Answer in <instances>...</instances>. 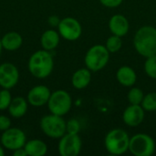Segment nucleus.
<instances>
[{"label":"nucleus","mask_w":156,"mask_h":156,"mask_svg":"<svg viewBox=\"0 0 156 156\" xmlns=\"http://www.w3.org/2000/svg\"><path fill=\"white\" fill-rule=\"evenodd\" d=\"M3 49L7 51H15L21 48L23 44L22 36L16 31H9L1 37Z\"/></svg>","instance_id":"nucleus-15"},{"label":"nucleus","mask_w":156,"mask_h":156,"mask_svg":"<svg viewBox=\"0 0 156 156\" xmlns=\"http://www.w3.org/2000/svg\"><path fill=\"white\" fill-rule=\"evenodd\" d=\"M66 129L68 133L72 134H79L80 131V122L76 119H70L66 122Z\"/></svg>","instance_id":"nucleus-26"},{"label":"nucleus","mask_w":156,"mask_h":156,"mask_svg":"<svg viewBox=\"0 0 156 156\" xmlns=\"http://www.w3.org/2000/svg\"><path fill=\"white\" fill-rule=\"evenodd\" d=\"M2 50H3V47H2V43H1V38H0V57L2 54Z\"/></svg>","instance_id":"nucleus-32"},{"label":"nucleus","mask_w":156,"mask_h":156,"mask_svg":"<svg viewBox=\"0 0 156 156\" xmlns=\"http://www.w3.org/2000/svg\"><path fill=\"white\" fill-rule=\"evenodd\" d=\"M12 154L13 156H27V154L24 147H21V148H18V149L13 151Z\"/></svg>","instance_id":"nucleus-30"},{"label":"nucleus","mask_w":156,"mask_h":156,"mask_svg":"<svg viewBox=\"0 0 156 156\" xmlns=\"http://www.w3.org/2000/svg\"><path fill=\"white\" fill-rule=\"evenodd\" d=\"M82 147V142L79 134L66 133L58 144V154L61 156H77L80 154Z\"/></svg>","instance_id":"nucleus-9"},{"label":"nucleus","mask_w":156,"mask_h":156,"mask_svg":"<svg viewBox=\"0 0 156 156\" xmlns=\"http://www.w3.org/2000/svg\"><path fill=\"white\" fill-rule=\"evenodd\" d=\"M5 155V148L3 147V145L0 144V156Z\"/></svg>","instance_id":"nucleus-31"},{"label":"nucleus","mask_w":156,"mask_h":156,"mask_svg":"<svg viewBox=\"0 0 156 156\" xmlns=\"http://www.w3.org/2000/svg\"><path fill=\"white\" fill-rule=\"evenodd\" d=\"M11 120L5 115H0V131L4 132L11 127Z\"/></svg>","instance_id":"nucleus-27"},{"label":"nucleus","mask_w":156,"mask_h":156,"mask_svg":"<svg viewBox=\"0 0 156 156\" xmlns=\"http://www.w3.org/2000/svg\"><path fill=\"white\" fill-rule=\"evenodd\" d=\"M144 119V110L142 105L131 104L128 106L122 114L123 122L130 127L140 125Z\"/></svg>","instance_id":"nucleus-13"},{"label":"nucleus","mask_w":156,"mask_h":156,"mask_svg":"<svg viewBox=\"0 0 156 156\" xmlns=\"http://www.w3.org/2000/svg\"><path fill=\"white\" fill-rule=\"evenodd\" d=\"M136 51L143 57L148 58L156 54V28L151 26L140 27L133 38Z\"/></svg>","instance_id":"nucleus-2"},{"label":"nucleus","mask_w":156,"mask_h":156,"mask_svg":"<svg viewBox=\"0 0 156 156\" xmlns=\"http://www.w3.org/2000/svg\"><path fill=\"white\" fill-rule=\"evenodd\" d=\"M129 21L128 19L121 14H116L112 16L109 21V28L112 35L119 37L125 36L129 31Z\"/></svg>","instance_id":"nucleus-14"},{"label":"nucleus","mask_w":156,"mask_h":156,"mask_svg":"<svg viewBox=\"0 0 156 156\" xmlns=\"http://www.w3.org/2000/svg\"><path fill=\"white\" fill-rule=\"evenodd\" d=\"M130 137L122 129H113L110 131L104 140L107 152L112 155H121L129 150Z\"/></svg>","instance_id":"nucleus-3"},{"label":"nucleus","mask_w":156,"mask_h":156,"mask_svg":"<svg viewBox=\"0 0 156 156\" xmlns=\"http://www.w3.org/2000/svg\"><path fill=\"white\" fill-rule=\"evenodd\" d=\"M118 82L124 87H132L135 84L137 75L134 69L129 66L121 67L116 73Z\"/></svg>","instance_id":"nucleus-18"},{"label":"nucleus","mask_w":156,"mask_h":156,"mask_svg":"<svg viewBox=\"0 0 156 156\" xmlns=\"http://www.w3.org/2000/svg\"><path fill=\"white\" fill-rule=\"evenodd\" d=\"M91 80V71L88 69H80L76 70L71 78V84L77 90L85 89Z\"/></svg>","instance_id":"nucleus-19"},{"label":"nucleus","mask_w":156,"mask_h":156,"mask_svg":"<svg viewBox=\"0 0 156 156\" xmlns=\"http://www.w3.org/2000/svg\"><path fill=\"white\" fill-rule=\"evenodd\" d=\"M129 151L135 156H151L155 151V143L148 134L137 133L130 138Z\"/></svg>","instance_id":"nucleus-7"},{"label":"nucleus","mask_w":156,"mask_h":156,"mask_svg":"<svg viewBox=\"0 0 156 156\" xmlns=\"http://www.w3.org/2000/svg\"><path fill=\"white\" fill-rule=\"evenodd\" d=\"M47 105L50 113L63 117L70 111L72 107V99L68 91L58 90L51 92Z\"/></svg>","instance_id":"nucleus-6"},{"label":"nucleus","mask_w":156,"mask_h":156,"mask_svg":"<svg viewBox=\"0 0 156 156\" xmlns=\"http://www.w3.org/2000/svg\"><path fill=\"white\" fill-rule=\"evenodd\" d=\"M60 35L54 29H47L40 37V44L43 49L48 51L54 50L59 44Z\"/></svg>","instance_id":"nucleus-17"},{"label":"nucleus","mask_w":156,"mask_h":156,"mask_svg":"<svg viewBox=\"0 0 156 156\" xmlns=\"http://www.w3.org/2000/svg\"><path fill=\"white\" fill-rule=\"evenodd\" d=\"M27 142L26 133L19 128L10 127L3 132L0 137V144L8 151H15L18 148L24 147Z\"/></svg>","instance_id":"nucleus-8"},{"label":"nucleus","mask_w":156,"mask_h":156,"mask_svg":"<svg viewBox=\"0 0 156 156\" xmlns=\"http://www.w3.org/2000/svg\"><path fill=\"white\" fill-rule=\"evenodd\" d=\"M110 52L103 45L92 46L85 55V65L90 71L101 70L109 62Z\"/></svg>","instance_id":"nucleus-5"},{"label":"nucleus","mask_w":156,"mask_h":156,"mask_svg":"<svg viewBox=\"0 0 156 156\" xmlns=\"http://www.w3.org/2000/svg\"><path fill=\"white\" fill-rule=\"evenodd\" d=\"M51 95L50 90L45 85H37L30 89L27 93V100L33 107H42L48 104Z\"/></svg>","instance_id":"nucleus-12"},{"label":"nucleus","mask_w":156,"mask_h":156,"mask_svg":"<svg viewBox=\"0 0 156 156\" xmlns=\"http://www.w3.org/2000/svg\"><path fill=\"white\" fill-rule=\"evenodd\" d=\"M58 32L64 39L75 41L81 36L82 27L80 23L76 18L68 16L60 19V22L58 26Z\"/></svg>","instance_id":"nucleus-10"},{"label":"nucleus","mask_w":156,"mask_h":156,"mask_svg":"<svg viewBox=\"0 0 156 156\" xmlns=\"http://www.w3.org/2000/svg\"><path fill=\"white\" fill-rule=\"evenodd\" d=\"M24 148L28 156H44L48 153V145L39 139L27 141Z\"/></svg>","instance_id":"nucleus-20"},{"label":"nucleus","mask_w":156,"mask_h":156,"mask_svg":"<svg viewBox=\"0 0 156 156\" xmlns=\"http://www.w3.org/2000/svg\"><path fill=\"white\" fill-rule=\"evenodd\" d=\"M144 92L140 88H132L127 95L128 101L130 104H135V105H141L142 101L144 100Z\"/></svg>","instance_id":"nucleus-21"},{"label":"nucleus","mask_w":156,"mask_h":156,"mask_svg":"<svg viewBox=\"0 0 156 156\" xmlns=\"http://www.w3.org/2000/svg\"><path fill=\"white\" fill-rule=\"evenodd\" d=\"M48 22L51 27H58V26L60 22V19L57 16H50L48 19Z\"/></svg>","instance_id":"nucleus-29"},{"label":"nucleus","mask_w":156,"mask_h":156,"mask_svg":"<svg viewBox=\"0 0 156 156\" xmlns=\"http://www.w3.org/2000/svg\"><path fill=\"white\" fill-rule=\"evenodd\" d=\"M123 0H100L102 5L106 7H117L119 6Z\"/></svg>","instance_id":"nucleus-28"},{"label":"nucleus","mask_w":156,"mask_h":156,"mask_svg":"<svg viewBox=\"0 0 156 156\" xmlns=\"http://www.w3.org/2000/svg\"><path fill=\"white\" fill-rule=\"evenodd\" d=\"M30 74L37 79H46L53 71L54 59L50 51L40 49L34 52L27 63Z\"/></svg>","instance_id":"nucleus-1"},{"label":"nucleus","mask_w":156,"mask_h":156,"mask_svg":"<svg viewBox=\"0 0 156 156\" xmlns=\"http://www.w3.org/2000/svg\"><path fill=\"white\" fill-rule=\"evenodd\" d=\"M122 46V38L121 37L119 36H116V35H112L111 36L107 41H106V48L109 50L110 53H115L117 51H119L121 49Z\"/></svg>","instance_id":"nucleus-22"},{"label":"nucleus","mask_w":156,"mask_h":156,"mask_svg":"<svg viewBox=\"0 0 156 156\" xmlns=\"http://www.w3.org/2000/svg\"><path fill=\"white\" fill-rule=\"evenodd\" d=\"M28 101L23 97L17 96L12 99V101L8 107V112L11 117L19 119L22 118L27 112L28 109Z\"/></svg>","instance_id":"nucleus-16"},{"label":"nucleus","mask_w":156,"mask_h":156,"mask_svg":"<svg viewBox=\"0 0 156 156\" xmlns=\"http://www.w3.org/2000/svg\"><path fill=\"white\" fill-rule=\"evenodd\" d=\"M141 105L144 111H147V112L156 111V92H151L145 95L144 97V100Z\"/></svg>","instance_id":"nucleus-23"},{"label":"nucleus","mask_w":156,"mask_h":156,"mask_svg":"<svg viewBox=\"0 0 156 156\" xmlns=\"http://www.w3.org/2000/svg\"><path fill=\"white\" fill-rule=\"evenodd\" d=\"M12 95L9 90L2 89L0 90V111H5L8 109L11 101H12Z\"/></svg>","instance_id":"nucleus-25"},{"label":"nucleus","mask_w":156,"mask_h":156,"mask_svg":"<svg viewBox=\"0 0 156 156\" xmlns=\"http://www.w3.org/2000/svg\"><path fill=\"white\" fill-rule=\"evenodd\" d=\"M144 70L150 78L156 80V54L146 58V61L144 63Z\"/></svg>","instance_id":"nucleus-24"},{"label":"nucleus","mask_w":156,"mask_h":156,"mask_svg":"<svg viewBox=\"0 0 156 156\" xmlns=\"http://www.w3.org/2000/svg\"><path fill=\"white\" fill-rule=\"evenodd\" d=\"M19 80L18 69L10 62H5L0 65V87L10 90L14 88Z\"/></svg>","instance_id":"nucleus-11"},{"label":"nucleus","mask_w":156,"mask_h":156,"mask_svg":"<svg viewBox=\"0 0 156 156\" xmlns=\"http://www.w3.org/2000/svg\"><path fill=\"white\" fill-rule=\"evenodd\" d=\"M66 122L62 116L50 113L41 118L39 126L46 136L52 139H59L67 133Z\"/></svg>","instance_id":"nucleus-4"}]
</instances>
